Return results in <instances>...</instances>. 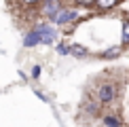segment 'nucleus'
<instances>
[{"label": "nucleus", "instance_id": "f257e3e1", "mask_svg": "<svg viewBox=\"0 0 129 127\" xmlns=\"http://www.w3.org/2000/svg\"><path fill=\"white\" fill-rule=\"evenodd\" d=\"M93 98L98 100V102H102L104 106L114 104L116 100H119V85L112 83V81L98 83V85H95V89H93Z\"/></svg>", "mask_w": 129, "mask_h": 127}, {"label": "nucleus", "instance_id": "f03ea898", "mask_svg": "<svg viewBox=\"0 0 129 127\" xmlns=\"http://www.w3.org/2000/svg\"><path fill=\"white\" fill-rule=\"evenodd\" d=\"M63 7H66V4H63L61 0H42V4L38 7V13H40L47 21H53V23H55L57 15L61 13Z\"/></svg>", "mask_w": 129, "mask_h": 127}, {"label": "nucleus", "instance_id": "7ed1b4c3", "mask_svg": "<svg viewBox=\"0 0 129 127\" xmlns=\"http://www.w3.org/2000/svg\"><path fill=\"white\" fill-rule=\"evenodd\" d=\"M76 19H78V13H76V11H74V9H68V7H63V9H61V13L57 15L55 23H57V25H61V28H66V25L74 23Z\"/></svg>", "mask_w": 129, "mask_h": 127}, {"label": "nucleus", "instance_id": "20e7f679", "mask_svg": "<svg viewBox=\"0 0 129 127\" xmlns=\"http://www.w3.org/2000/svg\"><path fill=\"white\" fill-rule=\"evenodd\" d=\"M38 45H42V32L38 28H32L23 38V47L25 49H32V47H38Z\"/></svg>", "mask_w": 129, "mask_h": 127}, {"label": "nucleus", "instance_id": "39448f33", "mask_svg": "<svg viewBox=\"0 0 129 127\" xmlns=\"http://www.w3.org/2000/svg\"><path fill=\"white\" fill-rule=\"evenodd\" d=\"M102 108H104V104L98 102V100H87V102L83 104V112L89 114V116H100Z\"/></svg>", "mask_w": 129, "mask_h": 127}, {"label": "nucleus", "instance_id": "423d86ee", "mask_svg": "<svg viewBox=\"0 0 129 127\" xmlns=\"http://www.w3.org/2000/svg\"><path fill=\"white\" fill-rule=\"evenodd\" d=\"M123 42L121 45H114V47H110V49H106V51H102V59H116V57H121L123 55Z\"/></svg>", "mask_w": 129, "mask_h": 127}, {"label": "nucleus", "instance_id": "0eeeda50", "mask_svg": "<svg viewBox=\"0 0 129 127\" xmlns=\"http://www.w3.org/2000/svg\"><path fill=\"white\" fill-rule=\"evenodd\" d=\"M102 125L104 127H123V121L116 114H104L102 116Z\"/></svg>", "mask_w": 129, "mask_h": 127}, {"label": "nucleus", "instance_id": "6e6552de", "mask_svg": "<svg viewBox=\"0 0 129 127\" xmlns=\"http://www.w3.org/2000/svg\"><path fill=\"white\" fill-rule=\"evenodd\" d=\"M119 4H121V0H95V9H100V11H112Z\"/></svg>", "mask_w": 129, "mask_h": 127}, {"label": "nucleus", "instance_id": "1a4fd4ad", "mask_svg": "<svg viewBox=\"0 0 129 127\" xmlns=\"http://www.w3.org/2000/svg\"><path fill=\"white\" fill-rule=\"evenodd\" d=\"M70 55L76 57V59H83V57H87V55H89V51H87V47H83V45H72V51H70Z\"/></svg>", "mask_w": 129, "mask_h": 127}, {"label": "nucleus", "instance_id": "9d476101", "mask_svg": "<svg viewBox=\"0 0 129 127\" xmlns=\"http://www.w3.org/2000/svg\"><path fill=\"white\" fill-rule=\"evenodd\" d=\"M121 42L129 45V19H123V32H121Z\"/></svg>", "mask_w": 129, "mask_h": 127}, {"label": "nucleus", "instance_id": "9b49d317", "mask_svg": "<svg viewBox=\"0 0 129 127\" xmlns=\"http://www.w3.org/2000/svg\"><path fill=\"white\" fill-rule=\"evenodd\" d=\"M55 38H57V32H49V34H42V45H45V47H49V45H53V42H55Z\"/></svg>", "mask_w": 129, "mask_h": 127}, {"label": "nucleus", "instance_id": "f8f14e48", "mask_svg": "<svg viewBox=\"0 0 129 127\" xmlns=\"http://www.w3.org/2000/svg\"><path fill=\"white\" fill-rule=\"evenodd\" d=\"M70 51H72V45H66V42H59V45H57V53H59L61 57L70 55Z\"/></svg>", "mask_w": 129, "mask_h": 127}, {"label": "nucleus", "instance_id": "ddd939ff", "mask_svg": "<svg viewBox=\"0 0 129 127\" xmlns=\"http://www.w3.org/2000/svg\"><path fill=\"white\" fill-rule=\"evenodd\" d=\"M74 4L83 7V9H91V7H95V0H74Z\"/></svg>", "mask_w": 129, "mask_h": 127}, {"label": "nucleus", "instance_id": "4468645a", "mask_svg": "<svg viewBox=\"0 0 129 127\" xmlns=\"http://www.w3.org/2000/svg\"><path fill=\"white\" fill-rule=\"evenodd\" d=\"M40 72H42V68L38 66V64H34V66H32V70H30V76L36 81V78H40Z\"/></svg>", "mask_w": 129, "mask_h": 127}, {"label": "nucleus", "instance_id": "2eb2a0df", "mask_svg": "<svg viewBox=\"0 0 129 127\" xmlns=\"http://www.w3.org/2000/svg\"><path fill=\"white\" fill-rule=\"evenodd\" d=\"M34 95H36V98H38V100H42V102H49V98H47V95L42 93L40 89H34Z\"/></svg>", "mask_w": 129, "mask_h": 127}, {"label": "nucleus", "instance_id": "dca6fc26", "mask_svg": "<svg viewBox=\"0 0 129 127\" xmlns=\"http://www.w3.org/2000/svg\"><path fill=\"white\" fill-rule=\"evenodd\" d=\"M21 4H23V7H36V4L40 2V0H19Z\"/></svg>", "mask_w": 129, "mask_h": 127}, {"label": "nucleus", "instance_id": "f3484780", "mask_svg": "<svg viewBox=\"0 0 129 127\" xmlns=\"http://www.w3.org/2000/svg\"><path fill=\"white\" fill-rule=\"evenodd\" d=\"M125 19H129V11H127V15H125Z\"/></svg>", "mask_w": 129, "mask_h": 127}]
</instances>
